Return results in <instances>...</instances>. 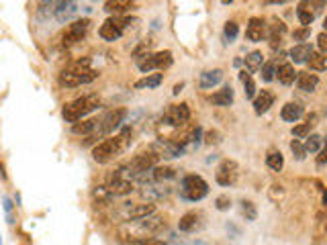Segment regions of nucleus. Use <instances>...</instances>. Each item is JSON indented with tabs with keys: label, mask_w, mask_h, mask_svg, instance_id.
Here are the masks:
<instances>
[{
	"label": "nucleus",
	"mask_w": 327,
	"mask_h": 245,
	"mask_svg": "<svg viewBox=\"0 0 327 245\" xmlns=\"http://www.w3.org/2000/svg\"><path fill=\"white\" fill-rule=\"evenodd\" d=\"M291 152H293V156H295L299 162H303V160L307 158V152H305V147H303V143H301L299 139H293V141H291Z\"/></svg>",
	"instance_id": "obj_39"
},
{
	"label": "nucleus",
	"mask_w": 327,
	"mask_h": 245,
	"mask_svg": "<svg viewBox=\"0 0 327 245\" xmlns=\"http://www.w3.org/2000/svg\"><path fill=\"white\" fill-rule=\"evenodd\" d=\"M272 105H274V94H272L270 90H262L254 98V113L256 115H264Z\"/></svg>",
	"instance_id": "obj_17"
},
{
	"label": "nucleus",
	"mask_w": 327,
	"mask_h": 245,
	"mask_svg": "<svg viewBox=\"0 0 327 245\" xmlns=\"http://www.w3.org/2000/svg\"><path fill=\"white\" fill-rule=\"evenodd\" d=\"M161 80H164L161 74H147L145 78H141V80L135 82V88H137V90H143V88L151 90V88H157V86L161 84Z\"/></svg>",
	"instance_id": "obj_30"
},
{
	"label": "nucleus",
	"mask_w": 327,
	"mask_h": 245,
	"mask_svg": "<svg viewBox=\"0 0 327 245\" xmlns=\"http://www.w3.org/2000/svg\"><path fill=\"white\" fill-rule=\"evenodd\" d=\"M209 103L217 105V107H229L233 103V88L231 86H223L219 92H215L211 98H209Z\"/></svg>",
	"instance_id": "obj_23"
},
{
	"label": "nucleus",
	"mask_w": 327,
	"mask_h": 245,
	"mask_svg": "<svg viewBox=\"0 0 327 245\" xmlns=\"http://www.w3.org/2000/svg\"><path fill=\"white\" fill-rule=\"evenodd\" d=\"M0 176L7 178V174H5V166H3V164H0Z\"/></svg>",
	"instance_id": "obj_50"
},
{
	"label": "nucleus",
	"mask_w": 327,
	"mask_h": 245,
	"mask_svg": "<svg viewBox=\"0 0 327 245\" xmlns=\"http://www.w3.org/2000/svg\"><path fill=\"white\" fill-rule=\"evenodd\" d=\"M246 37H248L252 43H260V41L266 37V21L260 19V17H252L250 23H248Z\"/></svg>",
	"instance_id": "obj_12"
},
{
	"label": "nucleus",
	"mask_w": 327,
	"mask_h": 245,
	"mask_svg": "<svg viewBox=\"0 0 327 245\" xmlns=\"http://www.w3.org/2000/svg\"><path fill=\"white\" fill-rule=\"evenodd\" d=\"M262 80L264 82H272L274 80V76H276V62L272 60V62H268V64H262Z\"/></svg>",
	"instance_id": "obj_36"
},
{
	"label": "nucleus",
	"mask_w": 327,
	"mask_h": 245,
	"mask_svg": "<svg viewBox=\"0 0 327 245\" xmlns=\"http://www.w3.org/2000/svg\"><path fill=\"white\" fill-rule=\"evenodd\" d=\"M76 13H78V5H76V3H56V11H53V17H56L60 23H66V21H70Z\"/></svg>",
	"instance_id": "obj_19"
},
{
	"label": "nucleus",
	"mask_w": 327,
	"mask_h": 245,
	"mask_svg": "<svg viewBox=\"0 0 327 245\" xmlns=\"http://www.w3.org/2000/svg\"><path fill=\"white\" fill-rule=\"evenodd\" d=\"M313 52H315L313 45H309V43H299V45H295L291 52H289V58H291L295 64H307Z\"/></svg>",
	"instance_id": "obj_14"
},
{
	"label": "nucleus",
	"mask_w": 327,
	"mask_h": 245,
	"mask_svg": "<svg viewBox=\"0 0 327 245\" xmlns=\"http://www.w3.org/2000/svg\"><path fill=\"white\" fill-rule=\"evenodd\" d=\"M88 29H90V19L74 21V23L68 25V29L64 31V35H62V45H64V47H70V45L82 41V37L86 35Z\"/></svg>",
	"instance_id": "obj_10"
},
{
	"label": "nucleus",
	"mask_w": 327,
	"mask_h": 245,
	"mask_svg": "<svg viewBox=\"0 0 327 245\" xmlns=\"http://www.w3.org/2000/svg\"><path fill=\"white\" fill-rule=\"evenodd\" d=\"M215 207L217 211H227L231 207V199L227 194H221V196H217V201H215Z\"/></svg>",
	"instance_id": "obj_41"
},
{
	"label": "nucleus",
	"mask_w": 327,
	"mask_h": 245,
	"mask_svg": "<svg viewBox=\"0 0 327 245\" xmlns=\"http://www.w3.org/2000/svg\"><path fill=\"white\" fill-rule=\"evenodd\" d=\"M266 166L272 170V172H280L284 168V158L280 152H270L266 156Z\"/></svg>",
	"instance_id": "obj_31"
},
{
	"label": "nucleus",
	"mask_w": 327,
	"mask_h": 245,
	"mask_svg": "<svg viewBox=\"0 0 327 245\" xmlns=\"http://www.w3.org/2000/svg\"><path fill=\"white\" fill-rule=\"evenodd\" d=\"M131 143V129H121L117 135L106 137L104 141H100L98 145H94L92 150V160L96 164H108L117 160L119 156H123L127 152V147Z\"/></svg>",
	"instance_id": "obj_1"
},
{
	"label": "nucleus",
	"mask_w": 327,
	"mask_h": 245,
	"mask_svg": "<svg viewBox=\"0 0 327 245\" xmlns=\"http://www.w3.org/2000/svg\"><path fill=\"white\" fill-rule=\"evenodd\" d=\"M303 115H305V109H303L299 103H287V105L282 107V111H280V117H282V121H287V123H297Z\"/></svg>",
	"instance_id": "obj_21"
},
{
	"label": "nucleus",
	"mask_w": 327,
	"mask_h": 245,
	"mask_svg": "<svg viewBox=\"0 0 327 245\" xmlns=\"http://www.w3.org/2000/svg\"><path fill=\"white\" fill-rule=\"evenodd\" d=\"M133 9H135V3H127V0H111V3H104V11L115 15V17H121Z\"/></svg>",
	"instance_id": "obj_22"
},
{
	"label": "nucleus",
	"mask_w": 327,
	"mask_h": 245,
	"mask_svg": "<svg viewBox=\"0 0 327 245\" xmlns=\"http://www.w3.org/2000/svg\"><path fill=\"white\" fill-rule=\"evenodd\" d=\"M276 76H278V82H280L282 86H291V84L297 80L295 66H293V64H280L278 70H276Z\"/></svg>",
	"instance_id": "obj_24"
},
{
	"label": "nucleus",
	"mask_w": 327,
	"mask_h": 245,
	"mask_svg": "<svg viewBox=\"0 0 327 245\" xmlns=\"http://www.w3.org/2000/svg\"><path fill=\"white\" fill-rule=\"evenodd\" d=\"M151 152H153L157 158H182V156L186 154L180 145H176V143H172V141H166V139H157V141L151 145Z\"/></svg>",
	"instance_id": "obj_11"
},
{
	"label": "nucleus",
	"mask_w": 327,
	"mask_h": 245,
	"mask_svg": "<svg viewBox=\"0 0 327 245\" xmlns=\"http://www.w3.org/2000/svg\"><path fill=\"white\" fill-rule=\"evenodd\" d=\"M284 31H287V27H284V23L278 21V19L272 21V25H266V33H268V39H270V47H272V49H278V47H280Z\"/></svg>",
	"instance_id": "obj_13"
},
{
	"label": "nucleus",
	"mask_w": 327,
	"mask_h": 245,
	"mask_svg": "<svg viewBox=\"0 0 327 245\" xmlns=\"http://www.w3.org/2000/svg\"><path fill=\"white\" fill-rule=\"evenodd\" d=\"M98 107H100L98 94H86V96H80V98H76V101L68 103L62 111V117H64L66 123L74 125V123L82 121L86 115H90L92 111H96Z\"/></svg>",
	"instance_id": "obj_3"
},
{
	"label": "nucleus",
	"mask_w": 327,
	"mask_h": 245,
	"mask_svg": "<svg viewBox=\"0 0 327 245\" xmlns=\"http://www.w3.org/2000/svg\"><path fill=\"white\" fill-rule=\"evenodd\" d=\"M223 35H225V39H227L229 43H231V41H235V39H237V35H239V25H237L235 21H229V23H225Z\"/></svg>",
	"instance_id": "obj_38"
},
{
	"label": "nucleus",
	"mask_w": 327,
	"mask_h": 245,
	"mask_svg": "<svg viewBox=\"0 0 327 245\" xmlns=\"http://www.w3.org/2000/svg\"><path fill=\"white\" fill-rule=\"evenodd\" d=\"M325 156H327V154H325V150H319V158H317V164H319V166H323V164H325Z\"/></svg>",
	"instance_id": "obj_47"
},
{
	"label": "nucleus",
	"mask_w": 327,
	"mask_h": 245,
	"mask_svg": "<svg viewBox=\"0 0 327 245\" xmlns=\"http://www.w3.org/2000/svg\"><path fill=\"white\" fill-rule=\"evenodd\" d=\"M96 78H98V74L90 68V62L80 60L60 74V84L66 86V88H76V86H82V84H90Z\"/></svg>",
	"instance_id": "obj_2"
},
{
	"label": "nucleus",
	"mask_w": 327,
	"mask_h": 245,
	"mask_svg": "<svg viewBox=\"0 0 327 245\" xmlns=\"http://www.w3.org/2000/svg\"><path fill=\"white\" fill-rule=\"evenodd\" d=\"M133 190H135L133 182H129V180H111L106 184V192L111 196H127Z\"/></svg>",
	"instance_id": "obj_18"
},
{
	"label": "nucleus",
	"mask_w": 327,
	"mask_h": 245,
	"mask_svg": "<svg viewBox=\"0 0 327 245\" xmlns=\"http://www.w3.org/2000/svg\"><path fill=\"white\" fill-rule=\"evenodd\" d=\"M161 227H166V219L159 215H149L147 219L141 221V231H147V233H155Z\"/></svg>",
	"instance_id": "obj_26"
},
{
	"label": "nucleus",
	"mask_w": 327,
	"mask_h": 245,
	"mask_svg": "<svg viewBox=\"0 0 327 245\" xmlns=\"http://www.w3.org/2000/svg\"><path fill=\"white\" fill-rule=\"evenodd\" d=\"M219 137H221V135L217 133V131H209V133L205 135V143H209V145H211V143H219Z\"/></svg>",
	"instance_id": "obj_45"
},
{
	"label": "nucleus",
	"mask_w": 327,
	"mask_h": 245,
	"mask_svg": "<svg viewBox=\"0 0 327 245\" xmlns=\"http://www.w3.org/2000/svg\"><path fill=\"white\" fill-rule=\"evenodd\" d=\"M317 41H319V49H321V54H325V49H327V35H325V33H321V35L317 37Z\"/></svg>",
	"instance_id": "obj_46"
},
{
	"label": "nucleus",
	"mask_w": 327,
	"mask_h": 245,
	"mask_svg": "<svg viewBox=\"0 0 327 245\" xmlns=\"http://www.w3.org/2000/svg\"><path fill=\"white\" fill-rule=\"evenodd\" d=\"M190 119V109L186 103H180V105H172L166 113L161 117V123L164 125H170V127H182L184 123H188Z\"/></svg>",
	"instance_id": "obj_8"
},
{
	"label": "nucleus",
	"mask_w": 327,
	"mask_h": 245,
	"mask_svg": "<svg viewBox=\"0 0 327 245\" xmlns=\"http://www.w3.org/2000/svg\"><path fill=\"white\" fill-rule=\"evenodd\" d=\"M313 125H315V115H313V117H307V123L293 127V135H295L297 139L309 137V135H311V129H313Z\"/></svg>",
	"instance_id": "obj_33"
},
{
	"label": "nucleus",
	"mask_w": 327,
	"mask_h": 245,
	"mask_svg": "<svg viewBox=\"0 0 327 245\" xmlns=\"http://www.w3.org/2000/svg\"><path fill=\"white\" fill-rule=\"evenodd\" d=\"M125 117H127V111H125V109H115V111H111V113H106V115L98 121V127H96V131L88 137V141H96L98 137H106V135L115 133V131L121 127V123L125 121Z\"/></svg>",
	"instance_id": "obj_5"
},
{
	"label": "nucleus",
	"mask_w": 327,
	"mask_h": 245,
	"mask_svg": "<svg viewBox=\"0 0 327 245\" xmlns=\"http://www.w3.org/2000/svg\"><path fill=\"white\" fill-rule=\"evenodd\" d=\"M135 245H166V241H161V239H151V237H147V239H139Z\"/></svg>",
	"instance_id": "obj_44"
},
{
	"label": "nucleus",
	"mask_w": 327,
	"mask_h": 245,
	"mask_svg": "<svg viewBox=\"0 0 327 245\" xmlns=\"http://www.w3.org/2000/svg\"><path fill=\"white\" fill-rule=\"evenodd\" d=\"M127 25H131V19L129 17H108L102 25H100V37L108 43H113L117 39H121L123 31L127 29Z\"/></svg>",
	"instance_id": "obj_6"
},
{
	"label": "nucleus",
	"mask_w": 327,
	"mask_h": 245,
	"mask_svg": "<svg viewBox=\"0 0 327 245\" xmlns=\"http://www.w3.org/2000/svg\"><path fill=\"white\" fill-rule=\"evenodd\" d=\"M309 37H311V27H301V29L293 31V39L295 41H307Z\"/></svg>",
	"instance_id": "obj_42"
},
{
	"label": "nucleus",
	"mask_w": 327,
	"mask_h": 245,
	"mask_svg": "<svg viewBox=\"0 0 327 245\" xmlns=\"http://www.w3.org/2000/svg\"><path fill=\"white\" fill-rule=\"evenodd\" d=\"M262 64H264V56H262L260 52H252V54H248V58H246V66H248V70H250V72L260 70V68H262Z\"/></svg>",
	"instance_id": "obj_34"
},
{
	"label": "nucleus",
	"mask_w": 327,
	"mask_h": 245,
	"mask_svg": "<svg viewBox=\"0 0 327 245\" xmlns=\"http://www.w3.org/2000/svg\"><path fill=\"white\" fill-rule=\"evenodd\" d=\"M182 88H184V82H180V84H176L172 92H174V94H180V90H182Z\"/></svg>",
	"instance_id": "obj_48"
},
{
	"label": "nucleus",
	"mask_w": 327,
	"mask_h": 245,
	"mask_svg": "<svg viewBox=\"0 0 327 245\" xmlns=\"http://www.w3.org/2000/svg\"><path fill=\"white\" fill-rule=\"evenodd\" d=\"M297 86L303 92H315L319 86V76L311 72H297Z\"/></svg>",
	"instance_id": "obj_15"
},
{
	"label": "nucleus",
	"mask_w": 327,
	"mask_h": 245,
	"mask_svg": "<svg viewBox=\"0 0 327 245\" xmlns=\"http://www.w3.org/2000/svg\"><path fill=\"white\" fill-rule=\"evenodd\" d=\"M307 64L311 66V70H315V72H323V70H325V54H321V52H313Z\"/></svg>",
	"instance_id": "obj_35"
},
{
	"label": "nucleus",
	"mask_w": 327,
	"mask_h": 245,
	"mask_svg": "<svg viewBox=\"0 0 327 245\" xmlns=\"http://www.w3.org/2000/svg\"><path fill=\"white\" fill-rule=\"evenodd\" d=\"M3 203H5V213H7V221L13 225L15 223V205H13V201L9 199V196H5L3 199Z\"/></svg>",
	"instance_id": "obj_40"
},
{
	"label": "nucleus",
	"mask_w": 327,
	"mask_h": 245,
	"mask_svg": "<svg viewBox=\"0 0 327 245\" xmlns=\"http://www.w3.org/2000/svg\"><path fill=\"white\" fill-rule=\"evenodd\" d=\"M155 213V205L153 203H141V205H135L127 211V219L129 221H143L147 219L149 215Z\"/></svg>",
	"instance_id": "obj_16"
},
{
	"label": "nucleus",
	"mask_w": 327,
	"mask_h": 245,
	"mask_svg": "<svg viewBox=\"0 0 327 245\" xmlns=\"http://www.w3.org/2000/svg\"><path fill=\"white\" fill-rule=\"evenodd\" d=\"M176 178V170L170 168V166H155L151 170V180L155 182H164V180H172Z\"/></svg>",
	"instance_id": "obj_29"
},
{
	"label": "nucleus",
	"mask_w": 327,
	"mask_h": 245,
	"mask_svg": "<svg viewBox=\"0 0 327 245\" xmlns=\"http://www.w3.org/2000/svg\"><path fill=\"white\" fill-rule=\"evenodd\" d=\"M237 176H239V166L233 160H223L215 172V180L221 186H233L237 182Z\"/></svg>",
	"instance_id": "obj_9"
},
{
	"label": "nucleus",
	"mask_w": 327,
	"mask_h": 245,
	"mask_svg": "<svg viewBox=\"0 0 327 245\" xmlns=\"http://www.w3.org/2000/svg\"><path fill=\"white\" fill-rule=\"evenodd\" d=\"M221 80H223V70H207V72H202V74H200V78H198V86H200L202 90H209V88L217 86Z\"/></svg>",
	"instance_id": "obj_20"
},
{
	"label": "nucleus",
	"mask_w": 327,
	"mask_h": 245,
	"mask_svg": "<svg viewBox=\"0 0 327 245\" xmlns=\"http://www.w3.org/2000/svg\"><path fill=\"white\" fill-rule=\"evenodd\" d=\"M96 127H98V121H96V119L78 121V123L72 125V133H76V135H88V137H90V135L96 131Z\"/></svg>",
	"instance_id": "obj_27"
},
{
	"label": "nucleus",
	"mask_w": 327,
	"mask_h": 245,
	"mask_svg": "<svg viewBox=\"0 0 327 245\" xmlns=\"http://www.w3.org/2000/svg\"><path fill=\"white\" fill-rule=\"evenodd\" d=\"M297 17H299V23H301L303 27H311V23L315 21V13L311 11V5H309V3H301V5H299Z\"/></svg>",
	"instance_id": "obj_28"
},
{
	"label": "nucleus",
	"mask_w": 327,
	"mask_h": 245,
	"mask_svg": "<svg viewBox=\"0 0 327 245\" xmlns=\"http://www.w3.org/2000/svg\"><path fill=\"white\" fill-rule=\"evenodd\" d=\"M241 215L246 217V221H256V217H258L256 205L252 201H241Z\"/></svg>",
	"instance_id": "obj_37"
},
{
	"label": "nucleus",
	"mask_w": 327,
	"mask_h": 245,
	"mask_svg": "<svg viewBox=\"0 0 327 245\" xmlns=\"http://www.w3.org/2000/svg\"><path fill=\"white\" fill-rule=\"evenodd\" d=\"M198 221H200V215L194 213V211H190V213H186L184 217H180L178 229L184 231V233H190V231H194V229L198 227Z\"/></svg>",
	"instance_id": "obj_25"
},
{
	"label": "nucleus",
	"mask_w": 327,
	"mask_h": 245,
	"mask_svg": "<svg viewBox=\"0 0 327 245\" xmlns=\"http://www.w3.org/2000/svg\"><path fill=\"white\" fill-rule=\"evenodd\" d=\"M321 145H323V137L321 135H317V133H311L309 137H307V141L303 143V147H305V152L309 154H317L319 150H321Z\"/></svg>",
	"instance_id": "obj_32"
},
{
	"label": "nucleus",
	"mask_w": 327,
	"mask_h": 245,
	"mask_svg": "<svg viewBox=\"0 0 327 245\" xmlns=\"http://www.w3.org/2000/svg\"><path fill=\"white\" fill-rule=\"evenodd\" d=\"M207 194H209V184L200 176L188 174V176L182 178V184H180V196H182V199L198 203V201L205 199Z\"/></svg>",
	"instance_id": "obj_4"
},
{
	"label": "nucleus",
	"mask_w": 327,
	"mask_h": 245,
	"mask_svg": "<svg viewBox=\"0 0 327 245\" xmlns=\"http://www.w3.org/2000/svg\"><path fill=\"white\" fill-rule=\"evenodd\" d=\"M243 86H246V98H254L256 96V82L252 80V76L243 82Z\"/></svg>",
	"instance_id": "obj_43"
},
{
	"label": "nucleus",
	"mask_w": 327,
	"mask_h": 245,
	"mask_svg": "<svg viewBox=\"0 0 327 245\" xmlns=\"http://www.w3.org/2000/svg\"><path fill=\"white\" fill-rule=\"evenodd\" d=\"M248 78H250V74H246V70H243V72H241V74H239V80H241V82H246V80H248Z\"/></svg>",
	"instance_id": "obj_49"
},
{
	"label": "nucleus",
	"mask_w": 327,
	"mask_h": 245,
	"mask_svg": "<svg viewBox=\"0 0 327 245\" xmlns=\"http://www.w3.org/2000/svg\"><path fill=\"white\" fill-rule=\"evenodd\" d=\"M172 62H174V58H172V52H157V54H149V56H145L141 62H137V68L147 76L151 70H164V68H170L172 66Z\"/></svg>",
	"instance_id": "obj_7"
}]
</instances>
